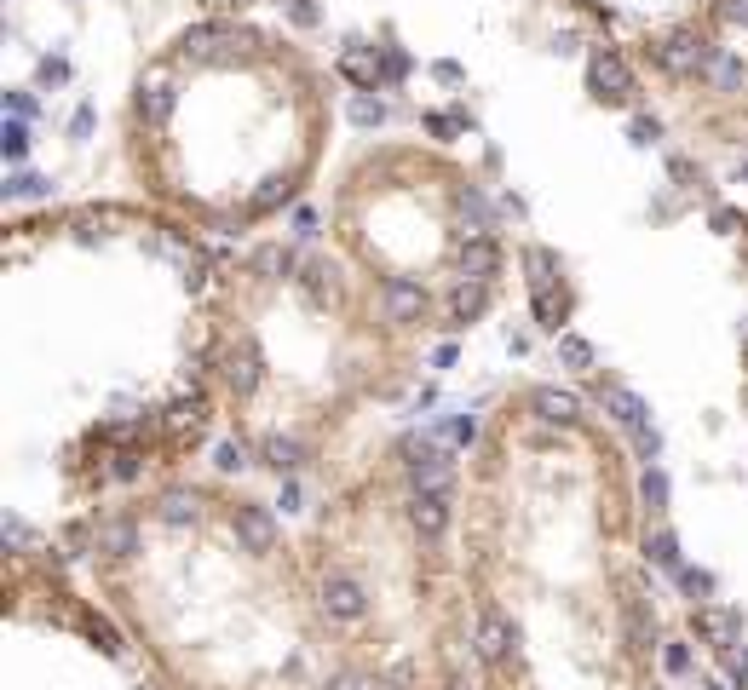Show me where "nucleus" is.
I'll use <instances>...</instances> for the list:
<instances>
[{
  "label": "nucleus",
  "instance_id": "nucleus-1",
  "mask_svg": "<svg viewBox=\"0 0 748 690\" xmlns=\"http://www.w3.org/2000/svg\"><path fill=\"white\" fill-rule=\"evenodd\" d=\"M656 58H662L668 69H674V75H708L720 52H714V41H708V35H691V29H674L668 41L656 46Z\"/></svg>",
  "mask_w": 748,
  "mask_h": 690
},
{
  "label": "nucleus",
  "instance_id": "nucleus-2",
  "mask_svg": "<svg viewBox=\"0 0 748 690\" xmlns=\"http://www.w3.org/2000/svg\"><path fill=\"white\" fill-rule=\"evenodd\" d=\"M323 616L328 621H363L369 616V587L346 570L323 575Z\"/></svg>",
  "mask_w": 748,
  "mask_h": 690
},
{
  "label": "nucleus",
  "instance_id": "nucleus-3",
  "mask_svg": "<svg viewBox=\"0 0 748 690\" xmlns=\"http://www.w3.org/2000/svg\"><path fill=\"white\" fill-rule=\"evenodd\" d=\"M587 87L599 104H628L633 98V69L616 58V52H593V64H587Z\"/></svg>",
  "mask_w": 748,
  "mask_h": 690
},
{
  "label": "nucleus",
  "instance_id": "nucleus-4",
  "mask_svg": "<svg viewBox=\"0 0 748 690\" xmlns=\"http://www.w3.org/2000/svg\"><path fill=\"white\" fill-rule=\"evenodd\" d=\"M231 529H236V541L248 552H277V541H282V524H277V512L271 506H236L231 512Z\"/></svg>",
  "mask_w": 748,
  "mask_h": 690
},
{
  "label": "nucleus",
  "instance_id": "nucleus-5",
  "mask_svg": "<svg viewBox=\"0 0 748 690\" xmlns=\"http://www.w3.org/2000/svg\"><path fill=\"white\" fill-rule=\"evenodd\" d=\"M449 506H455L449 489H415V495H409V529H415L421 541H438L449 529Z\"/></svg>",
  "mask_w": 748,
  "mask_h": 690
},
{
  "label": "nucleus",
  "instance_id": "nucleus-6",
  "mask_svg": "<svg viewBox=\"0 0 748 690\" xmlns=\"http://www.w3.org/2000/svg\"><path fill=\"white\" fill-rule=\"evenodd\" d=\"M599 403H605V414L616 426H628V432H645V426H651V403H645L639 391H628L622 380H599Z\"/></svg>",
  "mask_w": 748,
  "mask_h": 690
},
{
  "label": "nucleus",
  "instance_id": "nucleus-7",
  "mask_svg": "<svg viewBox=\"0 0 748 690\" xmlns=\"http://www.w3.org/2000/svg\"><path fill=\"white\" fill-rule=\"evenodd\" d=\"M380 299H386V322H398V328H415V322L426 317V288L421 282H409V276H392L386 288H380Z\"/></svg>",
  "mask_w": 748,
  "mask_h": 690
},
{
  "label": "nucleus",
  "instance_id": "nucleus-8",
  "mask_svg": "<svg viewBox=\"0 0 748 690\" xmlns=\"http://www.w3.org/2000/svg\"><path fill=\"white\" fill-rule=\"evenodd\" d=\"M697 633L714 644V650H725V656H731V650H737V639H743V616H737V610H725V604H702V610H697Z\"/></svg>",
  "mask_w": 748,
  "mask_h": 690
},
{
  "label": "nucleus",
  "instance_id": "nucleus-9",
  "mask_svg": "<svg viewBox=\"0 0 748 690\" xmlns=\"http://www.w3.org/2000/svg\"><path fill=\"white\" fill-rule=\"evenodd\" d=\"M409 483L415 489H449V455L444 449H432V443H409Z\"/></svg>",
  "mask_w": 748,
  "mask_h": 690
},
{
  "label": "nucleus",
  "instance_id": "nucleus-10",
  "mask_svg": "<svg viewBox=\"0 0 748 690\" xmlns=\"http://www.w3.org/2000/svg\"><path fill=\"white\" fill-rule=\"evenodd\" d=\"M472 644H478V656L484 662H507L513 656V627H507V616L501 610H478V633H472Z\"/></svg>",
  "mask_w": 748,
  "mask_h": 690
},
{
  "label": "nucleus",
  "instance_id": "nucleus-11",
  "mask_svg": "<svg viewBox=\"0 0 748 690\" xmlns=\"http://www.w3.org/2000/svg\"><path fill=\"white\" fill-rule=\"evenodd\" d=\"M530 409H536L547 426H576V420H582V397H576V391H564V386H536Z\"/></svg>",
  "mask_w": 748,
  "mask_h": 690
},
{
  "label": "nucleus",
  "instance_id": "nucleus-12",
  "mask_svg": "<svg viewBox=\"0 0 748 690\" xmlns=\"http://www.w3.org/2000/svg\"><path fill=\"white\" fill-rule=\"evenodd\" d=\"M225 386H231L236 397H248V391L259 386V351H254V340H236L231 351H225Z\"/></svg>",
  "mask_w": 748,
  "mask_h": 690
},
{
  "label": "nucleus",
  "instance_id": "nucleus-13",
  "mask_svg": "<svg viewBox=\"0 0 748 690\" xmlns=\"http://www.w3.org/2000/svg\"><path fill=\"white\" fill-rule=\"evenodd\" d=\"M259 460H265L277 478H294V472L305 466V443H300V437H288V432H271L265 443H259Z\"/></svg>",
  "mask_w": 748,
  "mask_h": 690
},
{
  "label": "nucleus",
  "instance_id": "nucleus-14",
  "mask_svg": "<svg viewBox=\"0 0 748 690\" xmlns=\"http://www.w3.org/2000/svg\"><path fill=\"white\" fill-rule=\"evenodd\" d=\"M484 305H490V288L472 282V276H461L455 294H449V328H467L472 317H484Z\"/></svg>",
  "mask_w": 748,
  "mask_h": 690
},
{
  "label": "nucleus",
  "instance_id": "nucleus-15",
  "mask_svg": "<svg viewBox=\"0 0 748 690\" xmlns=\"http://www.w3.org/2000/svg\"><path fill=\"white\" fill-rule=\"evenodd\" d=\"M202 420H208V403H202V397H196V391H190V397H173V403H167L162 409V426L173 437H185V432H202Z\"/></svg>",
  "mask_w": 748,
  "mask_h": 690
},
{
  "label": "nucleus",
  "instance_id": "nucleus-16",
  "mask_svg": "<svg viewBox=\"0 0 748 690\" xmlns=\"http://www.w3.org/2000/svg\"><path fill=\"white\" fill-rule=\"evenodd\" d=\"M495 265H501V248H495L490 236H472L467 248H461V276H472V282H490Z\"/></svg>",
  "mask_w": 748,
  "mask_h": 690
},
{
  "label": "nucleus",
  "instance_id": "nucleus-17",
  "mask_svg": "<svg viewBox=\"0 0 748 690\" xmlns=\"http://www.w3.org/2000/svg\"><path fill=\"white\" fill-rule=\"evenodd\" d=\"M156 518H162V524H173V529L196 524V518H202V495H196V489H167L162 506H156Z\"/></svg>",
  "mask_w": 748,
  "mask_h": 690
},
{
  "label": "nucleus",
  "instance_id": "nucleus-18",
  "mask_svg": "<svg viewBox=\"0 0 748 690\" xmlns=\"http://www.w3.org/2000/svg\"><path fill=\"white\" fill-rule=\"evenodd\" d=\"M139 115L150 121V127H162L167 115H173V87H167V75H150L139 87Z\"/></svg>",
  "mask_w": 748,
  "mask_h": 690
},
{
  "label": "nucleus",
  "instance_id": "nucleus-19",
  "mask_svg": "<svg viewBox=\"0 0 748 690\" xmlns=\"http://www.w3.org/2000/svg\"><path fill=\"white\" fill-rule=\"evenodd\" d=\"M98 552H110V558H133V552H139V529L127 524V518L98 524Z\"/></svg>",
  "mask_w": 748,
  "mask_h": 690
},
{
  "label": "nucleus",
  "instance_id": "nucleus-20",
  "mask_svg": "<svg viewBox=\"0 0 748 690\" xmlns=\"http://www.w3.org/2000/svg\"><path fill=\"white\" fill-rule=\"evenodd\" d=\"M340 75H346V81H357L363 92H374V87H380V58H374L369 46H351L346 58H340Z\"/></svg>",
  "mask_w": 748,
  "mask_h": 690
},
{
  "label": "nucleus",
  "instance_id": "nucleus-21",
  "mask_svg": "<svg viewBox=\"0 0 748 690\" xmlns=\"http://www.w3.org/2000/svg\"><path fill=\"white\" fill-rule=\"evenodd\" d=\"M231 41V29H225V23H196V29H185V52L190 58H208V52H219V46Z\"/></svg>",
  "mask_w": 748,
  "mask_h": 690
},
{
  "label": "nucleus",
  "instance_id": "nucleus-22",
  "mask_svg": "<svg viewBox=\"0 0 748 690\" xmlns=\"http://www.w3.org/2000/svg\"><path fill=\"white\" fill-rule=\"evenodd\" d=\"M41 202V196H52V179H41V173H18V179H6V202Z\"/></svg>",
  "mask_w": 748,
  "mask_h": 690
},
{
  "label": "nucleus",
  "instance_id": "nucleus-23",
  "mask_svg": "<svg viewBox=\"0 0 748 690\" xmlns=\"http://www.w3.org/2000/svg\"><path fill=\"white\" fill-rule=\"evenodd\" d=\"M645 552H651V564H656V570H679V541L668 535V529H656L651 541H645Z\"/></svg>",
  "mask_w": 748,
  "mask_h": 690
},
{
  "label": "nucleus",
  "instance_id": "nucleus-24",
  "mask_svg": "<svg viewBox=\"0 0 748 690\" xmlns=\"http://www.w3.org/2000/svg\"><path fill=\"white\" fill-rule=\"evenodd\" d=\"M708 81H714L720 92H737L748 81V69L737 64V58H725V52H720V58H714V69H708Z\"/></svg>",
  "mask_w": 748,
  "mask_h": 690
},
{
  "label": "nucleus",
  "instance_id": "nucleus-25",
  "mask_svg": "<svg viewBox=\"0 0 748 690\" xmlns=\"http://www.w3.org/2000/svg\"><path fill=\"white\" fill-rule=\"evenodd\" d=\"M559 363L564 368H593V345L582 334H559Z\"/></svg>",
  "mask_w": 748,
  "mask_h": 690
},
{
  "label": "nucleus",
  "instance_id": "nucleus-26",
  "mask_svg": "<svg viewBox=\"0 0 748 690\" xmlns=\"http://www.w3.org/2000/svg\"><path fill=\"white\" fill-rule=\"evenodd\" d=\"M254 265H259V276H282V271H294V253L282 248V242H271V248L254 253Z\"/></svg>",
  "mask_w": 748,
  "mask_h": 690
},
{
  "label": "nucleus",
  "instance_id": "nucleus-27",
  "mask_svg": "<svg viewBox=\"0 0 748 690\" xmlns=\"http://www.w3.org/2000/svg\"><path fill=\"white\" fill-rule=\"evenodd\" d=\"M213 466H219V472H242V466H248V443H242V437H225V443L213 449Z\"/></svg>",
  "mask_w": 748,
  "mask_h": 690
},
{
  "label": "nucleus",
  "instance_id": "nucleus-28",
  "mask_svg": "<svg viewBox=\"0 0 748 690\" xmlns=\"http://www.w3.org/2000/svg\"><path fill=\"white\" fill-rule=\"evenodd\" d=\"M351 121H357V127H380V121H386V104L369 98V92H357V98H351Z\"/></svg>",
  "mask_w": 748,
  "mask_h": 690
},
{
  "label": "nucleus",
  "instance_id": "nucleus-29",
  "mask_svg": "<svg viewBox=\"0 0 748 690\" xmlns=\"http://www.w3.org/2000/svg\"><path fill=\"white\" fill-rule=\"evenodd\" d=\"M24 150H29V127H24V121H6V127H0V156L18 161Z\"/></svg>",
  "mask_w": 748,
  "mask_h": 690
},
{
  "label": "nucleus",
  "instance_id": "nucleus-30",
  "mask_svg": "<svg viewBox=\"0 0 748 690\" xmlns=\"http://www.w3.org/2000/svg\"><path fill=\"white\" fill-rule=\"evenodd\" d=\"M639 489H645V506H651V512H662V506H668V478H662V472H645V483H639Z\"/></svg>",
  "mask_w": 748,
  "mask_h": 690
},
{
  "label": "nucleus",
  "instance_id": "nucleus-31",
  "mask_svg": "<svg viewBox=\"0 0 748 690\" xmlns=\"http://www.w3.org/2000/svg\"><path fill=\"white\" fill-rule=\"evenodd\" d=\"M633 144H656V138H662V127H656V115H633Z\"/></svg>",
  "mask_w": 748,
  "mask_h": 690
},
{
  "label": "nucleus",
  "instance_id": "nucleus-32",
  "mask_svg": "<svg viewBox=\"0 0 748 690\" xmlns=\"http://www.w3.org/2000/svg\"><path fill=\"white\" fill-rule=\"evenodd\" d=\"M444 432L455 437V443H478V420H472V414H455V420H449Z\"/></svg>",
  "mask_w": 748,
  "mask_h": 690
},
{
  "label": "nucleus",
  "instance_id": "nucleus-33",
  "mask_svg": "<svg viewBox=\"0 0 748 690\" xmlns=\"http://www.w3.org/2000/svg\"><path fill=\"white\" fill-rule=\"evenodd\" d=\"M139 466H144L139 449H121V455H116V478H121V483H133V478H139Z\"/></svg>",
  "mask_w": 748,
  "mask_h": 690
},
{
  "label": "nucleus",
  "instance_id": "nucleus-34",
  "mask_svg": "<svg viewBox=\"0 0 748 690\" xmlns=\"http://www.w3.org/2000/svg\"><path fill=\"white\" fill-rule=\"evenodd\" d=\"M277 202H288V179H265V190L254 196V207H277Z\"/></svg>",
  "mask_w": 748,
  "mask_h": 690
},
{
  "label": "nucleus",
  "instance_id": "nucleus-35",
  "mask_svg": "<svg viewBox=\"0 0 748 690\" xmlns=\"http://www.w3.org/2000/svg\"><path fill=\"white\" fill-rule=\"evenodd\" d=\"M0 541H6V547H29V524L24 518H6V524H0Z\"/></svg>",
  "mask_w": 748,
  "mask_h": 690
},
{
  "label": "nucleus",
  "instance_id": "nucleus-36",
  "mask_svg": "<svg viewBox=\"0 0 748 690\" xmlns=\"http://www.w3.org/2000/svg\"><path fill=\"white\" fill-rule=\"evenodd\" d=\"M323 690H380V685H374V679H363V673H334Z\"/></svg>",
  "mask_w": 748,
  "mask_h": 690
},
{
  "label": "nucleus",
  "instance_id": "nucleus-37",
  "mask_svg": "<svg viewBox=\"0 0 748 690\" xmlns=\"http://www.w3.org/2000/svg\"><path fill=\"white\" fill-rule=\"evenodd\" d=\"M64 75H70V64H64V58H41V87H58Z\"/></svg>",
  "mask_w": 748,
  "mask_h": 690
},
{
  "label": "nucleus",
  "instance_id": "nucleus-38",
  "mask_svg": "<svg viewBox=\"0 0 748 690\" xmlns=\"http://www.w3.org/2000/svg\"><path fill=\"white\" fill-rule=\"evenodd\" d=\"M6 110H12V121H29V115H35V98H29V92H12Z\"/></svg>",
  "mask_w": 748,
  "mask_h": 690
},
{
  "label": "nucleus",
  "instance_id": "nucleus-39",
  "mask_svg": "<svg viewBox=\"0 0 748 690\" xmlns=\"http://www.w3.org/2000/svg\"><path fill=\"white\" fill-rule=\"evenodd\" d=\"M662 662H668V673H691V650H685V644H668Z\"/></svg>",
  "mask_w": 748,
  "mask_h": 690
},
{
  "label": "nucleus",
  "instance_id": "nucleus-40",
  "mask_svg": "<svg viewBox=\"0 0 748 690\" xmlns=\"http://www.w3.org/2000/svg\"><path fill=\"white\" fill-rule=\"evenodd\" d=\"M633 443H639V455H645V460H656V449H662V437H656L651 426H645V432H633Z\"/></svg>",
  "mask_w": 748,
  "mask_h": 690
},
{
  "label": "nucleus",
  "instance_id": "nucleus-41",
  "mask_svg": "<svg viewBox=\"0 0 748 690\" xmlns=\"http://www.w3.org/2000/svg\"><path fill=\"white\" fill-rule=\"evenodd\" d=\"M679 581H685V593H708V587H714L702 570H679Z\"/></svg>",
  "mask_w": 748,
  "mask_h": 690
},
{
  "label": "nucleus",
  "instance_id": "nucleus-42",
  "mask_svg": "<svg viewBox=\"0 0 748 690\" xmlns=\"http://www.w3.org/2000/svg\"><path fill=\"white\" fill-rule=\"evenodd\" d=\"M725 18L737 23V29H748V0H725Z\"/></svg>",
  "mask_w": 748,
  "mask_h": 690
},
{
  "label": "nucleus",
  "instance_id": "nucleus-43",
  "mask_svg": "<svg viewBox=\"0 0 748 690\" xmlns=\"http://www.w3.org/2000/svg\"><path fill=\"white\" fill-rule=\"evenodd\" d=\"M294 230H300V236H317V213H311V207H305L300 219H294Z\"/></svg>",
  "mask_w": 748,
  "mask_h": 690
},
{
  "label": "nucleus",
  "instance_id": "nucleus-44",
  "mask_svg": "<svg viewBox=\"0 0 748 690\" xmlns=\"http://www.w3.org/2000/svg\"><path fill=\"white\" fill-rule=\"evenodd\" d=\"M202 6H208V12H242L248 0H202Z\"/></svg>",
  "mask_w": 748,
  "mask_h": 690
},
{
  "label": "nucleus",
  "instance_id": "nucleus-45",
  "mask_svg": "<svg viewBox=\"0 0 748 690\" xmlns=\"http://www.w3.org/2000/svg\"><path fill=\"white\" fill-rule=\"evenodd\" d=\"M288 12H294V23H317V12H311V6H305V0H294V6H288Z\"/></svg>",
  "mask_w": 748,
  "mask_h": 690
},
{
  "label": "nucleus",
  "instance_id": "nucleus-46",
  "mask_svg": "<svg viewBox=\"0 0 748 690\" xmlns=\"http://www.w3.org/2000/svg\"><path fill=\"white\" fill-rule=\"evenodd\" d=\"M731 667H737V679H743V690H748V656H737V650H731Z\"/></svg>",
  "mask_w": 748,
  "mask_h": 690
},
{
  "label": "nucleus",
  "instance_id": "nucleus-47",
  "mask_svg": "<svg viewBox=\"0 0 748 690\" xmlns=\"http://www.w3.org/2000/svg\"><path fill=\"white\" fill-rule=\"evenodd\" d=\"M702 690H720V685H702Z\"/></svg>",
  "mask_w": 748,
  "mask_h": 690
}]
</instances>
